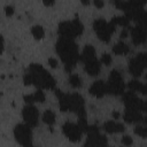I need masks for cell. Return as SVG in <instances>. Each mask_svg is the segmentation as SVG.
I'll return each instance as SVG.
<instances>
[{
	"mask_svg": "<svg viewBox=\"0 0 147 147\" xmlns=\"http://www.w3.org/2000/svg\"><path fill=\"white\" fill-rule=\"evenodd\" d=\"M24 82L28 85H34L38 90H52L55 87L54 77L38 63H32L29 65L25 75Z\"/></svg>",
	"mask_w": 147,
	"mask_h": 147,
	"instance_id": "obj_1",
	"label": "cell"
},
{
	"mask_svg": "<svg viewBox=\"0 0 147 147\" xmlns=\"http://www.w3.org/2000/svg\"><path fill=\"white\" fill-rule=\"evenodd\" d=\"M55 49L68 71H70L76 65L78 60H80V53L74 39L60 37L56 41Z\"/></svg>",
	"mask_w": 147,
	"mask_h": 147,
	"instance_id": "obj_2",
	"label": "cell"
},
{
	"mask_svg": "<svg viewBox=\"0 0 147 147\" xmlns=\"http://www.w3.org/2000/svg\"><path fill=\"white\" fill-rule=\"evenodd\" d=\"M56 95H57L59 106H60L61 110H63V111L71 110L78 116L79 121H86L85 101L80 94H78V93L67 94L61 91H56Z\"/></svg>",
	"mask_w": 147,
	"mask_h": 147,
	"instance_id": "obj_3",
	"label": "cell"
},
{
	"mask_svg": "<svg viewBox=\"0 0 147 147\" xmlns=\"http://www.w3.org/2000/svg\"><path fill=\"white\" fill-rule=\"evenodd\" d=\"M80 60L84 63L85 71L88 75L95 76L99 74V71L101 69V62L98 60L96 54H95V49L93 46L86 45L83 48V52L80 53Z\"/></svg>",
	"mask_w": 147,
	"mask_h": 147,
	"instance_id": "obj_4",
	"label": "cell"
},
{
	"mask_svg": "<svg viewBox=\"0 0 147 147\" xmlns=\"http://www.w3.org/2000/svg\"><path fill=\"white\" fill-rule=\"evenodd\" d=\"M84 26L82 22L77 18L70 20V21H63L59 24V34L60 37L75 39L76 37L80 36L83 33Z\"/></svg>",
	"mask_w": 147,
	"mask_h": 147,
	"instance_id": "obj_5",
	"label": "cell"
},
{
	"mask_svg": "<svg viewBox=\"0 0 147 147\" xmlns=\"http://www.w3.org/2000/svg\"><path fill=\"white\" fill-rule=\"evenodd\" d=\"M115 24L108 21H106L105 18H96L93 22V29L96 33V36L102 40V41H109L110 37L113 36L114 31H115Z\"/></svg>",
	"mask_w": 147,
	"mask_h": 147,
	"instance_id": "obj_6",
	"label": "cell"
},
{
	"mask_svg": "<svg viewBox=\"0 0 147 147\" xmlns=\"http://www.w3.org/2000/svg\"><path fill=\"white\" fill-rule=\"evenodd\" d=\"M106 85H107V93H110L113 95L124 94L125 84H124L122 75L117 70H113L110 72L108 82L106 83Z\"/></svg>",
	"mask_w": 147,
	"mask_h": 147,
	"instance_id": "obj_7",
	"label": "cell"
},
{
	"mask_svg": "<svg viewBox=\"0 0 147 147\" xmlns=\"http://www.w3.org/2000/svg\"><path fill=\"white\" fill-rule=\"evenodd\" d=\"M86 132L87 138L83 147H107L108 140L103 134L99 132V129L96 126H88Z\"/></svg>",
	"mask_w": 147,
	"mask_h": 147,
	"instance_id": "obj_8",
	"label": "cell"
},
{
	"mask_svg": "<svg viewBox=\"0 0 147 147\" xmlns=\"http://www.w3.org/2000/svg\"><path fill=\"white\" fill-rule=\"evenodd\" d=\"M32 127L26 125L25 123L17 124L14 127V137L16 141L23 146V147H30L32 146Z\"/></svg>",
	"mask_w": 147,
	"mask_h": 147,
	"instance_id": "obj_9",
	"label": "cell"
},
{
	"mask_svg": "<svg viewBox=\"0 0 147 147\" xmlns=\"http://www.w3.org/2000/svg\"><path fill=\"white\" fill-rule=\"evenodd\" d=\"M62 131L64 133V136L71 140V141H79L82 138V134L84 132V130L82 129V126L79 125V123H72V122H67L63 124L62 126Z\"/></svg>",
	"mask_w": 147,
	"mask_h": 147,
	"instance_id": "obj_10",
	"label": "cell"
},
{
	"mask_svg": "<svg viewBox=\"0 0 147 147\" xmlns=\"http://www.w3.org/2000/svg\"><path fill=\"white\" fill-rule=\"evenodd\" d=\"M145 70H146L145 53H139L134 57L131 59V61L129 63V71L134 77H139Z\"/></svg>",
	"mask_w": 147,
	"mask_h": 147,
	"instance_id": "obj_11",
	"label": "cell"
},
{
	"mask_svg": "<svg viewBox=\"0 0 147 147\" xmlns=\"http://www.w3.org/2000/svg\"><path fill=\"white\" fill-rule=\"evenodd\" d=\"M22 117H23V121L26 125H29L30 127H34V126H37L38 118H39L38 109L33 105L28 103L22 109Z\"/></svg>",
	"mask_w": 147,
	"mask_h": 147,
	"instance_id": "obj_12",
	"label": "cell"
},
{
	"mask_svg": "<svg viewBox=\"0 0 147 147\" xmlns=\"http://www.w3.org/2000/svg\"><path fill=\"white\" fill-rule=\"evenodd\" d=\"M123 102H124L126 109H132V110L142 111L144 101H142L134 92H132V91H130V92H124V94H123Z\"/></svg>",
	"mask_w": 147,
	"mask_h": 147,
	"instance_id": "obj_13",
	"label": "cell"
},
{
	"mask_svg": "<svg viewBox=\"0 0 147 147\" xmlns=\"http://www.w3.org/2000/svg\"><path fill=\"white\" fill-rule=\"evenodd\" d=\"M130 34H131V39H132L133 44H136V45L144 44L147 40V30L140 25L133 26L130 31Z\"/></svg>",
	"mask_w": 147,
	"mask_h": 147,
	"instance_id": "obj_14",
	"label": "cell"
},
{
	"mask_svg": "<svg viewBox=\"0 0 147 147\" xmlns=\"http://www.w3.org/2000/svg\"><path fill=\"white\" fill-rule=\"evenodd\" d=\"M90 93L96 98H102L107 93V85L102 80H95L91 87H90Z\"/></svg>",
	"mask_w": 147,
	"mask_h": 147,
	"instance_id": "obj_15",
	"label": "cell"
},
{
	"mask_svg": "<svg viewBox=\"0 0 147 147\" xmlns=\"http://www.w3.org/2000/svg\"><path fill=\"white\" fill-rule=\"evenodd\" d=\"M123 117H124L125 122L131 123V124L139 123L141 119H144V117L141 115V111H139V110H132V109H125Z\"/></svg>",
	"mask_w": 147,
	"mask_h": 147,
	"instance_id": "obj_16",
	"label": "cell"
},
{
	"mask_svg": "<svg viewBox=\"0 0 147 147\" xmlns=\"http://www.w3.org/2000/svg\"><path fill=\"white\" fill-rule=\"evenodd\" d=\"M103 129L106 132L108 133H119V132H123L124 131V125L117 121H107L105 124H103Z\"/></svg>",
	"mask_w": 147,
	"mask_h": 147,
	"instance_id": "obj_17",
	"label": "cell"
},
{
	"mask_svg": "<svg viewBox=\"0 0 147 147\" xmlns=\"http://www.w3.org/2000/svg\"><path fill=\"white\" fill-rule=\"evenodd\" d=\"M24 100L28 103H33V102H42L45 100V94L42 92V90H37L34 93L32 94H28L24 96Z\"/></svg>",
	"mask_w": 147,
	"mask_h": 147,
	"instance_id": "obj_18",
	"label": "cell"
},
{
	"mask_svg": "<svg viewBox=\"0 0 147 147\" xmlns=\"http://www.w3.org/2000/svg\"><path fill=\"white\" fill-rule=\"evenodd\" d=\"M129 51H130L129 46H127L125 42H123V41H118V42L115 44L114 47H113V52H114L115 54H117V55H124V54H127Z\"/></svg>",
	"mask_w": 147,
	"mask_h": 147,
	"instance_id": "obj_19",
	"label": "cell"
},
{
	"mask_svg": "<svg viewBox=\"0 0 147 147\" xmlns=\"http://www.w3.org/2000/svg\"><path fill=\"white\" fill-rule=\"evenodd\" d=\"M111 23H114L115 25H121V26H127L130 23V18L126 15H122V16H115L111 20Z\"/></svg>",
	"mask_w": 147,
	"mask_h": 147,
	"instance_id": "obj_20",
	"label": "cell"
},
{
	"mask_svg": "<svg viewBox=\"0 0 147 147\" xmlns=\"http://www.w3.org/2000/svg\"><path fill=\"white\" fill-rule=\"evenodd\" d=\"M42 121H44V123H46L47 125H53V124L55 123V114H54L52 110L47 109V110L42 114Z\"/></svg>",
	"mask_w": 147,
	"mask_h": 147,
	"instance_id": "obj_21",
	"label": "cell"
},
{
	"mask_svg": "<svg viewBox=\"0 0 147 147\" xmlns=\"http://www.w3.org/2000/svg\"><path fill=\"white\" fill-rule=\"evenodd\" d=\"M31 33L36 39H41L45 34V31L41 25H33L31 29Z\"/></svg>",
	"mask_w": 147,
	"mask_h": 147,
	"instance_id": "obj_22",
	"label": "cell"
},
{
	"mask_svg": "<svg viewBox=\"0 0 147 147\" xmlns=\"http://www.w3.org/2000/svg\"><path fill=\"white\" fill-rule=\"evenodd\" d=\"M69 83L74 87H79L80 84H82V79L77 74H71L70 77H69Z\"/></svg>",
	"mask_w": 147,
	"mask_h": 147,
	"instance_id": "obj_23",
	"label": "cell"
},
{
	"mask_svg": "<svg viewBox=\"0 0 147 147\" xmlns=\"http://www.w3.org/2000/svg\"><path fill=\"white\" fill-rule=\"evenodd\" d=\"M134 132L141 138H147V125H137Z\"/></svg>",
	"mask_w": 147,
	"mask_h": 147,
	"instance_id": "obj_24",
	"label": "cell"
},
{
	"mask_svg": "<svg viewBox=\"0 0 147 147\" xmlns=\"http://www.w3.org/2000/svg\"><path fill=\"white\" fill-rule=\"evenodd\" d=\"M100 62H101L102 64H105V65H109V64L111 63V56H110V54H108V53L102 54Z\"/></svg>",
	"mask_w": 147,
	"mask_h": 147,
	"instance_id": "obj_25",
	"label": "cell"
},
{
	"mask_svg": "<svg viewBox=\"0 0 147 147\" xmlns=\"http://www.w3.org/2000/svg\"><path fill=\"white\" fill-rule=\"evenodd\" d=\"M132 138L131 137H129V136H124L123 138H122V144L124 145V146H131L132 145Z\"/></svg>",
	"mask_w": 147,
	"mask_h": 147,
	"instance_id": "obj_26",
	"label": "cell"
},
{
	"mask_svg": "<svg viewBox=\"0 0 147 147\" xmlns=\"http://www.w3.org/2000/svg\"><path fill=\"white\" fill-rule=\"evenodd\" d=\"M48 63H49V65H51V67H56L57 61H56L54 57H49V59H48Z\"/></svg>",
	"mask_w": 147,
	"mask_h": 147,
	"instance_id": "obj_27",
	"label": "cell"
},
{
	"mask_svg": "<svg viewBox=\"0 0 147 147\" xmlns=\"http://www.w3.org/2000/svg\"><path fill=\"white\" fill-rule=\"evenodd\" d=\"M6 11H7V15H11L13 11H14V10H13V7H7V8H6Z\"/></svg>",
	"mask_w": 147,
	"mask_h": 147,
	"instance_id": "obj_28",
	"label": "cell"
},
{
	"mask_svg": "<svg viewBox=\"0 0 147 147\" xmlns=\"http://www.w3.org/2000/svg\"><path fill=\"white\" fill-rule=\"evenodd\" d=\"M94 5L98 6V7H102V6H103V2H102V1H99V0H95V1H94Z\"/></svg>",
	"mask_w": 147,
	"mask_h": 147,
	"instance_id": "obj_29",
	"label": "cell"
},
{
	"mask_svg": "<svg viewBox=\"0 0 147 147\" xmlns=\"http://www.w3.org/2000/svg\"><path fill=\"white\" fill-rule=\"evenodd\" d=\"M142 111H145L147 114V100L144 101V105H142Z\"/></svg>",
	"mask_w": 147,
	"mask_h": 147,
	"instance_id": "obj_30",
	"label": "cell"
},
{
	"mask_svg": "<svg viewBox=\"0 0 147 147\" xmlns=\"http://www.w3.org/2000/svg\"><path fill=\"white\" fill-rule=\"evenodd\" d=\"M144 121H145V123H146V125H147V114H146V116H145V118H144Z\"/></svg>",
	"mask_w": 147,
	"mask_h": 147,
	"instance_id": "obj_31",
	"label": "cell"
},
{
	"mask_svg": "<svg viewBox=\"0 0 147 147\" xmlns=\"http://www.w3.org/2000/svg\"><path fill=\"white\" fill-rule=\"evenodd\" d=\"M30 147H34V146H30Z\"/></svg>",
	"mask_w": 147,
	"mask_h": 147,
	"instance_id": "obj_32",
	"label": "cell"
}]
</instances>
